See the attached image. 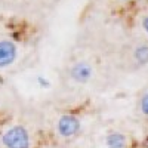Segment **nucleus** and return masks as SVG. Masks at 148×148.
<instances>
[{
    "label": "nucleus",
    "instance_id": "nucleus-1",
    "mask_svg": "<svg viewBox=\"0 0 148 148\" xmlns=\"http://www.w3.org/2000/svg\"><path fill=\"white\" fill-rule=\"evenodd\" d=\"M6 148H30V135L24 126H14L3 133L2 138Z\"/></svg>",
    "mask_w": 148,
    "mask_h": 148
},
{
    "label": "nucleus",
    "instance_id": "nucleus-2",
    "mask_svg": "<svg viewBox=\"0 0 148 148\" xmlns=\"http://www.w3.org/2000/svg\"><path fill=\"white\" fill-rule=\"evenodd\" d=\"M82 123L80 120L73 114H64L61 116L56 123V130L62 138H73L80 132Z\"/></svg>",
    "mask_w": 148,
    "mask_h": 148
},
{
    "label": "nucleus",
    "instance_id": "nucleus-3",
    "mask_svg": "<svg viewBox=\"0 0 148 148\" xmlns=\"http://www.w3.org/2000/svg\"><path fill=\"white\" fill-rule=\"evenodd\" d=\"M93 76V68L89 62H76L70 68V79L77 83H88Z\"/></svg>",
    "mask_w": 148,
    "mask_h": 148
},
{
    "label": "nucleus",
    "instance_id": "nucleus-4",
    "mask_svg": "<svg viewBox=\"0 0 148 148\" xmlns=\"http://www.w3.org/2000/svg\"><path fill=\"white\" fill-rule=\"evenodd\" d=\"M15 58H16V46L9 40L0 42V68L10 65L15 61Z\"/></svg>",
    "mask_w": 148,
    "mask_h": 148
},
{
    "label": "nucleus",
    "instance_id": "nucleus-5",
    "mask_svg": "<svg viewBox=\"0 0 148 148\" xmlns=\"http://www.w3.org/2000/svg\"><path fill=\"white\" fill-rule=\"evenodd\" d=\"M105 145L107 148H126L127 138L121 132H110L105 136Z\"/></svg>",
    "mask_w": 148,
    "mask_h": 148
},
{
    "label": "nucleus",
    "instance_id": "nucleus-6",
    "mask_svg": "<svg viewBox=\"0 0 148 148\" xmlns=\"http://www.w3.org/2000/svg\"><path fill=\"white\" fill-rule=\"evenodd\" d=\"M133 59L138 65H148V45H141L135 49Z\"/></svg>",
    "mask_w": 148,
    "mask_h": 148
},
{
    "label": "nucleus",
    "instance_id": "nucleus-7",
    "mask_svg": "<svg viewBox=\"0 0 148 148\" xmlns=\"http://www.w3.org/2000/svg\"><path fill=\"white\" fill-rule=\"evenodd\" d=\"M139 110H141V113L144 116L148 117V92L141 96V99H139Z\"/></svg>",
    "mask_w": 148,
    "mask_h": 148
},
{
    "label": "nucleus",
    "instance_id": "nucleus-8",
    "mask_svg": "<svg viewBox=\"0 0 148 148\" xmlns=\"http://www.w3.org/2000/svg\"><path fill=\"white\" fill-rule=\"evenodd\" d=\"M142 28H144L145 33H148V15L142 19Z\"/></svg>",
    "mask_w": 148,
    "mask_h": 148
},
{
    "label": "nucleus",
    "instance_id": "nucleus-9",
    "mask_svg": "<svg viewBox=\"0 0 148 148\" xmlns=\"http://www.w3.org/2000/svg\"><path fill=\"white\" fill-rule=\"evenodd\" d=\"M39 83H40L42 86H49V82H46V80H43L42 77H39Z\"/></svg>",
    "mask_w": 148,
    "mask_h": 148
},
{
    "label": "nucleus",
    "instance_id": "nucleus-10",
    "mask_svg": "<svg viewBox=\"0 0 148 148\" xmlns=\"http://www.w3.org/2000/svg\"><path fill=\"white\" fill-rule=\"evenodd\" d=\"M142 145H144V148H148V135L144 138V141H142Z\"/></svg>",
    "mask_w": 148,
    "mask_h": 148
}]
</instances>
